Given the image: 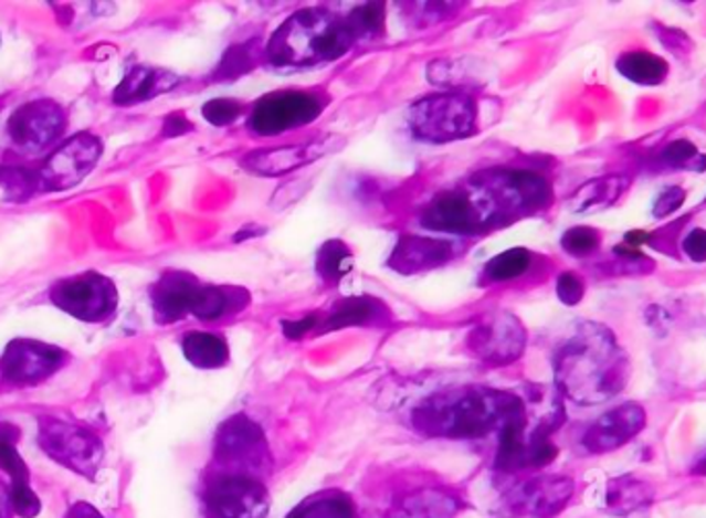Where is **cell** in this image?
Instances as JSON below:
<instances>
[{"label": "cell", "mask_w": 706, "mask_h": 518, "mask_svg": "<svg viewBox=\"0 0 706 518\" xmlns=\"http://www.w3.org/2000/svg\"><path fill=\"white\" fill-rule=\"evenodd\" d=\"M523 397L477 384L449 387L413 409L411 424L430 438L475 440L503 432L523 417Z\"/></svg>", "instance_id": "obj_1"}, {"label": "cell", "mask_w": 706, "mask_h": 518, "mask_svg": "<svg viewBox=\"0 0 706 518\" xmlns=\"http://www.w3.org/2000/svg\"><path fill=\"white\" fill-rule=\"evenodd\" d=\"M626 358L612 330L581 325L556 356V387L579 405H599L626 384Z\"/></svg>", "instance_id": "obj_2"}, {"label": "cell", "mask_w": 706, "mask_h": 518, "mask_svg": "<svg viewBox=\"0 0 706 518\" xmlns=\"http://www.w3.org/2000/svg\"><path fill=\"white\" fill-rule=\"evenodd\" d=\"M356 46L346 19L327 9H299L271 35L265 64L275 68H308L344 59Z\"/></svg>", "instance_id": "obj_3"}, {"label": "cell", "mask_w": 706, "mask_h": 518, "mask_svg": "<svg viewBox=\"0 0 706 518\" xmlns=\"http://www.w3.org/2000/svg\"><path fill=\"white\" fill-rule=\"evenodd\" d=\"M477 99L463 89L425 95L411 104L408 125L415 139L425 142H453L477 133Z\"/></svg>", "instance_id": "obj_4"}, {"label": "cell", "mask_w": 706, "mask_h": 518, "mask_svg": "<svg viewBox=\"0 0 706 518\" xmlns=\"http://www.w3.org/2000/svg\"><path fill=\"white\" fill-rule=\"evenodd\" d=\"M273 456L263 427L244 413H235L220 425L213 446V473L246 475L265 482Z\"/></svg>", "instance_id": "obj_5"}, {"label": "cell", "mask_w": 706, "mask_h": 518, "mask_svg": "<svg viewBox=\"0 0 706 518\" xmlns=\"http://www.w3.org/2000/svg\"><path fill=\"white\" fill-rule=\"evenodd\" d=\"M329 102L323 89H280L252 104L246 128L254 137H280L287 130L313 125Z\"/></svg>", "instance_id": "obj_6"}, {"label": "cell", "mask_w": 706, "mask_h": 518, "mask_svg": "<svg viewBox=\"0 0 706 518\" xmlns=\"http://www.w3.org/2000/svg\"><path fill=\"white\" fill-rule=\"evenodd\" d=\"M471 187L480 190L487 203L508 215H529L551 203L548 180L531 170L492 168L475 173Z\"/></svg>", "instance_id": "obj_7"}, {"label": "cell", "mask_w": 706, "mask_h": 518, "mask_svg": "<svg viewBox=\"0 0 706 518\" xmlns=\"http://www.w3.org/2000/svg\"><path fill=\"white\" fill-rule=\"evenodd\" d=\"M38 424V444L52 461L83 477L94 479L104 458V444L92 430L61 420L56 415H44Z\"/></svg>", "instance_id": "obj_8"}, {"label": "cell", "mask_w": 706, "mask_h": 518, "mask_svg": "<svg viewBox=\"0 0 706 518\" xmlns=\"http://www.w3.org/2000/svg\"><path fill=\"white\" fill-rule=\"evenodd\" d=\"M50 302L64 315L83 323H104L118 308V289L110 277L85 271L54 283L50 287Z\"/></svg>", "instance_id": "obj_9"}, {"label": "cell", "mask_w": 706, "mask_h": 518, "mask_svg": "<svg viewBox=\"0 0 706 518\" xmlns=\"http://www.w3.org/2000/svg\"><path fill=\"white\" fill-rule=\"evenodd\" d=\"M203 498L209 518L267 517V486L254 477L211 473L204 484Z\"/></svg>", "instance_id": "obj_10"}, {"label": "cell", "mask_w": 706, "mask_h": 518, "mask_svg": "<svg viewBox=\"0 0 706 518\" xmlns=\"http://www.w3.org/2000/svg\"><path fill=\"white\" fill-rule=\"evenodd\" d=\"M66 130V112L54 99H32L17 108L7 123V137L23 156L44 154Z\"/></svg>", "instance_id": "obj_11"}, {"label": "cell", "mask_w": 706, "mask_h": 518, "mask_svg": "<svg viewBox=\"0 0 706 518\" xmlns=\"http://www.w3.org/2000/svg\"><path fill=\"white\" fill-rule=\"evenodd\" d=\"M104 154V142L94 133H78L59 145L38 170L40 190L61 192L81 184Z\"/></svg>", "instance_id": "obj_12"}, {"label": "cell", "mask_w": 706, "mask_h": 518, "mask_svg": "<svg viewBox=\"0 0 706 518\" xmlns=\"http://www.w3.org/2000/svg\"><path fill=\"white\" fill-rule=\"evenodd\" d=\"M527 346V330L510 313H489L480 316L467 332L471 356L489 366H508L523 356Z\"/></svg>", "instance_id": "obj_13"}, {"label": "cell", "mask_w": 706, "mask_h": 518, "mask_svg": "<svg viewBox=\"0 0 706 518\" xmlns=\"http://www.w3.org/2000/svg\"><path fill=\"white\" fill-rule=\"evenodd\" d=\"M69 360L63 347L50 346L38 339L11 341L0 358V378L9 387L25 389L42 384L54 377Z\"/></svg>", "instance_id": "obj_14"}, {"label": "cell", "mask_w": 706, "mask_h": 518, "mask_svg": "<svg viewBox=\"0 0 706 518\" xmlns=\"http://www.w3.org/2000/svg\"><path fill=\"white\" fill-rule=\"evenodd\" d=\"M347 141L339 135H327L323 139H314L296 145H283L273 149H256L242 158V168L261 178H282L296 172L304 166H310L318 159L327 158L335 151H341Z\"/></svg>", "instance_id": "obj_15"}, {"label": "cell", "mask_w": 706, "mask_h": 518, "mask_svg": "<svg viewBox=\"0 0 706 518\" xmlns=\"http://www.w3.org/2000/svg\"><path fill=\"white\" fill-rule=\"evenodd\" d=\"M575 491L568 477H534L510 487L503 498V512L515 518H554L565 510Z\"/></svg>", "instance_id": "obj_16"}, {"label": "cell", "mask_w": 706, "mask_h": 518, "mask_svg": "<svg viewBox=\"0 0 706 518\" xmlns=\"http://www.w3.org/2000/svg\"><path fill=\"white\" fill-rule=\"evenodd\" d=\"M482 201V199H480ZM477 199L463 189L442 190L425 204L420 223L439 234H475L486 225V211Z\"/></svg>", "instance_id": "obj_17"}, {"label": "cell", "mask_w": 706, "mask_h": 518, "mask_svg": "<svg viewBox=\"0 0 706 518\" xmlns=\"http://www.w3.org/2000/svg\"><path fill=\"white\" fill-rule=\"evenodd\" d=\"M646 425V411L639 403H624L603 413L582 438L589 453L603 455L622 448Z\"/></svg>", "instance_id": "obj_18"}, {"label": "cell", "mask_w": 706, "mask_h": 518, "mask_svg": "<svg viewBox=\"0 0 706 518\" xmlns=\"http://www.w3.org/2000/svg\"><path fill=\"white\" fill-rule=\"evenodd\" d=\"M201 285L203 283L187 271H166L149 289L157 323L173 325L192 316V306Z\"/></svg>", "instance_id": "obj_19"}, {"label": "cell", "mask_w": 706, "mask_h": 518, "mask_svg": "<svg viewBox=\"0 0 706 518\" xmlns=\"http://www.w3.org/2000/svg\"><path fill=\"white\" fill-rule=\"evenodd\" d=\"M455 258V246L442 237L405 234L399 237L387 265L401 275H418L444 267Z\"/></svg>", "instance_id": "obj_20"}, {"label": "cell", "mask_w": 706, "mask_h": 518, "mask_svg": "<svg viewBox=\"0 0 706 518\" xmlns=\"http://www.w3.org/2000/svg\"><path fill=\"white\" fill-rule=\"evenodd\" d=\"M178 85H180V77L168 68L135 64V66L126 68L125 77L112 92V102L123 108L139 106V104L156 99L159 95L172 92Z\"/></svg>", "instance_id": "obj_21"}, {"label": "cell", "mask_w": 706, "mask_h": 518, "mask_svg": "<svg viewBox=\"0 0 706 518\" xmlns=\"http://www.w3.org/2000/svg\"><path fill=\"white\" fill-rule=\"evenodd\" d=\"M392 323L391 308L377 296H351L339 299L320 320V335L351 327H387Z\"/></svg>", "instance_id": "obj_22"}, {"label": "cell", "mask_w": 706, "mask_h": 518, "mask_svg": "<svg viewBox=\"0 0 706 518\" xmlns=\"http://www.w3.org/2000/svg\"><path fill=\"white\" fill-rule=\"evenodd\" d=\"M251 306V294L249 289L240 285H215V283H203L194 306L192 316L204 320V323H215L230 316L240 315Z\"/></svg>", "instance_id": "obj_23"}, {"label": "cell", "mask_w": 706, "mask_h": 518, "mask_svg": "<svg viewBox=\"0 0 706 518\" xmlns=\"http://www.w3.org/2000/svg\"><path fill=\"white\" fill-rule=\"evenodd\" d=\"M601 503L615 517L639 515L653 503V489L634 477H618L603 489Z\"/></svg>", "instance_id": "obj_24"}, {"label": "cell", "mask_w": 706, "mask_h": 518, "mask_svg": "<svg viewBox=\"0 0 706 518\" xmlns=\"http://www.w3.org/2000/svg\"><path fill=\"white\" fill-rule=\"evenodd\" d=\"M182 353L199 370H218L230 361L228 341L204 330H192L182 337Z\"/></svg>", "instance_id": "obj_25"}, {"label": "cell", "mask_w": 706, "mask_h": 518, "mask_svg": "<svg viewBox=\"0 0 706 518\" xmlns=\"http://www.w3.org/2000/svg\"><path fill=\"white\" fill-rule=\"evenodd\" d=\"M261 64H265V46H261L259 40H249V42L228 47L220 63L215 64L213 73L209 75V80L218 81V83L242 80Z\"/></svg>", "instance_id": "obj_26"}, {"label": "cell", "mask_w": 706, "mask_h": 518, "mask_svg": "<svg viewBox=\"0 0 706 518\" xmlns=\"http://www.w3.org/2000/svg\"><path fill=\"white\" fill-rule=\"evenodd\" d=\"M626 189L628 180L622 176H605L599 180H591L575 192V197L570 199V209L577 213H591V211L605 209L615 203Z\"/></svg>", "instance_id": "obj_27"}, {"label": "cell", "mask_w": 706, "mask_h": 518, "mask_svg": "<svg viewBox=\"0 0 706 518\" xmlns=\"http://www.w3.org/2000/svg\"><path fill=\"white\" fill-rule=\"evenodd\" d=\"M456 500L440 491H422L403 498L391 510L389 518H453Z\"/></svg>", "instance_id": "obj_28"}, {"label": "cell", "mask_w": 706, "mask_h": 518, "mask_svg": "<svg viewBox=\"0 0 706 518\" xmlns=\"http://www.w3.org/2000/svg\"><path fill=\"white\" fill-rule=\"evenodd\" d=\"M287 518H358V515L356 504L351 503L347 494L329 489L306 498L287 515Z\"/></svg>", "instance_id": "obj_29"}, {"label": "cell", "mask_w": 706, "mask_h": 518, "mask_svg": "<svg viewBox=\"0 0 706 518\" xmlns=\"http://www.w3.org/2000/svg\"><path fill=\"white\" fill-rule=\"evenodd\" d=\"M356 258L344 240H327L316 254V273L327 285H337L354 271Z\"/></svg>", "instance_id": "obj_30"}, {"label": "cell", "mask_w": 706, "mask_h": 518, "mask_svg": "<svg viewBox=\"0 0 706 518\" xmlns=\"http://www.w3.org/2000/svg\"><path fill=\"white\" fill-rule=\"evenodd\" d=\"M618 71L626 77L644 87H653L660 85L667 77L670 66L667 63L651 54V52H628L622 54L618 61Z\"/></svg>", "instance_id": "obj_31"}, {"label": "cell", "mask_w": 706, "mask_h": 518, "mask_svg": "<svg viewBox=\"0 0 706 518\" xmlns=\"http://www.w3.org/2000/svg\"><path fill=\"white\" fill-rule=\"evenodd\" d=\"M344 19H346L347 30L354 35L356 44L375 42L387 32V7L382 2L360 4Z\"/></svg>", "instance_id": "obj_32"}, {"label": "cell", "mask_w": 706, "mask_h": 518, "mask_svg": "<svg viewBox=\"0 0 706 518\" xmlns=\"http://www.w3.org/2000/svg\"><path fill=\"white\" fill-rule=\"evenodd\" d=\"M531 265H534V254L525 249H510V251L500 252L492 261H487L486 267H484V282H515L525 273H529Z\"/></svg>", "instance_id": "obj_33"}, {"label": "cell", "mask_w": 706, "mask_h": 518, "mask_svg": "<svg viewBox=\"0 0 706 518\" xmlns=\"http://www.w3.org/2000/svg\"><path fill=\"white\" fill-rule=\"evenodd\" d=\"M40 190L38 170L19 166H0V192L11 203H23Z\"/></svg>", "instance_id": "obj_34"}, {"label": "cell", "mask_w": 706, "mask_h": 518, "mask_svg": "<svg viewBox=\"0 0 706 518\" xmlns=\"http://www.w3.org/2000/svg\"><path fill=\"white\" fill-rule=\"evenodd\" d=\"M17 438H19V427L0 424V469L11 477L13 486H28L30 469L17 451Z\"/></svg>", "instance_id": "obj_35"}, {"label": "cell", "mask_w": 706, "mask_h": 518, "mask_svg": "<svg viewBox=\"0 0 706 518\" xmlns=\"http://www.w3.org/2000/svg\"><path fill=\"white\" fill-rule=\"evenodd\" d=\"M251 106L244 104L242 99H234V97H215V99H209L203 106V118L213 126H230L234 125L235 120L249 116Z\"/></svg>", "instance_id": "obj_36"}, {"label": "cell", "mask_w": 706, "mask_h": 518, "mask_svg": "<svg viewBox=\"0 0 706 518\" xmlns=\"http://www.w3.org/2000/svg\"><path fill=\"white\" fill-rule=\"evenodd\" d=\"M465 75L467 71L453 59H440L428 66V80L440 87H449V92H453V87H461Z\"/></svg>", "instance_id": "obj_37"}, {"label": "cell", "mask_w": 706, "mask_h": 518, "mask_svg": "<svg viewBox=\"0 0 706 518\" xmlns=\"http://www.w3.org/2000/svg\"><path fill=\"white\" fill-rule=\"evenodd\" d=\"M601 244V237L593 228H570L562 236V249L572 256H587L591 252H596Z\"/></svg>", "instance_id": "obj_38"}, {"label": "cell", "mask_w": 706, "mask_h": 518, "mask_svg": "<svg viewBox=\"0 0 706 518\" xmlns=\"http://www.w3.org/2000/svg\"><path fill=\"white\" fill-rule=\"evenodd\" d=\"M9 506L17 517L21 518H35L42 510V503L30 484L28 486H11Z\"/></svg>", "instance_id": "obj_39"}, {"label": "cell", "mask_w": 706, "mask_h": 518, "mask_svg": "<svg viewBox=\"0 0 706 518\" xmlns=\"http://www.w3.org/2000/svg\"><path fill=\"white\" fill-rule=\"evenodd\" d=\"M310 189H313V178L289 180V182H285L280 189L275 190V194L271 197V207L273 209H285V207L299 201Z\"/></svg>", "instance_id": "obj_40"}, {"label": "cell", "mask_w": 706, "mask_h": 518, "mask_svg": "<svg viewBox=\"0 0 706 518\" xmlns=\"http://www.w3.org/2000/svg\"><path fill=\"white\" fill-rule=\"evenodd\" d=\"M696 159L700 161V159L705 158L696 151V147H694L691 141H684V139L667 145V147L661 151V161L667 163V166H675V168H679V166H691Z\"/></svg>", "instance_id": "obj_41"}, {"label": "cell", "mask_w": 706, "mask_h": 518, "mask_svg": "<svg viewBox=\"0 0 706 518\" xmlns=\"http://www.w3.org/2000/svg\"><path fill=\"white\" fill-rule=\"evenodd\" d=\"M320 320H323V315H318V313L316 315L299 316V318H294V320H283V335L287 339H292V341H299L304 337L318 335Z\"/></svg>", "instance_id": "obj_42"}, {"label": "cell", "mask_w": 706, "mask_h": 518, "mask_svg": "<svg viewBox=\"0 0 706 518\" xmlns=\"http://www.w3.org/2000/svg\"><path fill=\"white\" fill-rule=\"evenodd\" d=\"M459 9H461L459 4L428 2V4H413V7H409L408 11L415 13L413 17L418 19V25H434V23L442 21L444 17L455 15Z\"/></svg>", "instance_id": "obj_43"}, {"label": "cell", "mask_w": 706, "mask_h": 518, "mask_svg": "<svg viewBox=\"0 0 706 518\" xmlns=\"http://www.w3.org/2000/svg\"><path fill=\"white\" fill-rule=\"evenodd\" d=\"M556 294L566 306H575L584 296V283L577 273H562L556 283Z\"/></svg>", "instance_id": "obj_44"}, {"label": "cell", "mask_w": 706, "mask_h": 518, "mask_svg": "<svg viewBox=\"0 0 706 518\" xmlns=\"http://www.w3.org/2000/svg\"><path fill=\"white\" fill-rule=\"evenodd\" d=\"M686 201V192L679 189V187H667V189L661 190L655 207H653V213L655 218H667L675 213L682 204Z\"/></svg>", "instance_id": "obj_45"}, {"label": "cell", "mask_w": 706, "mask_h": 518, "mask_svg": "<svg viewBox=\"0 0 706 518\" xmlns=\"http://www.w3.org/2000/svg\"><path fill=\"white\" fill-rule=\"evenodd\" d=\"M194 130V125L187 118L185 112H172L164 118V125H161V137L164 139H173V137H182V135H189Z\"/></svg>", "instance_id": "obj_46"}, {"label": "cell", "mask_w": 706, "mask_h": 518, "mask_svg": "<svg viewBox=\"0 0 706 518\" xmlns=\"http://www.w3.org/2000/svg\"><path fill=\"white\" fill-rule=\"evenodd\" d=\"M684 251L696 263L706 261V230H692L688 236L684 237Z\"/></svg>", "instance_id": "obj_47"}, {"label": "cell", "mask_w": 706, "mask_h": 518, "mask_svg": "<svg viewBox=\"0 0 706 518\" xmlns=\"http://www.w3.org/2000/svg\"><path fill=\"white\" fill-rule=\"evenodd\" d=\"M66 518H104L102 517V512L94 508L92 504L87 503H77L71 510H69V515Z\"/></svg>", "instance_id": "obj_48"}, {"label": "cell", "mask_w": 706, "mask_h": 518, "mask_svg": "<svg viewBox=\"0 0 706 518\" xmlns=\"http://www.w3.org/2000/svg\"><path fill=\"white\" fill-rule=\"evenodd\" d=\"M692 473H694V475H703V477H706V451L703 455L698 456V461L694 463Z\"/></svg>", "instance_id": "obj_49"}, {"label": "cell", "mask_w": 706, "mask_h": 518, "mask_svg": "<svg viewBox=\"0 0 706 518\" xmlns=\"http://www.w3.org/2000/svg\"><path fill=\"white\" fill-rule=\"evenodd\" d=\"M7 506H9V494L4 487L0 486V518L7 515Z\"/></svg>", "instance_id": "obj_50"}]
</instances>
